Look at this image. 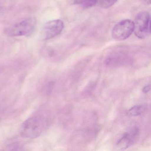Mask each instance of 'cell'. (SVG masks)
Listing matches in <instances>:
<instances>
[{"instance_id":"6da1fadb","label":"cell","mask_w":151,"mask_h":151,"mask_svg":"<svg viewBox=\"0 0 151 151\" xmlns=\"http://www.w3.org/2000/svg\"><path fill=\"white\" fill-rule=\"evenodd\" d=\"M46 119L42 116H35L25 121L21 126V134L28 138L37 137L47 126Z\"/></svg>"},{"instance_id":"7a4b0ae2","label":"cell","mask_w":151,"mask_h":151,"mask_svg":"<svg viewBox=\"0 0 151 151\" xmlns=\"http://www.w3.org/2000/svg\"><path fill=\"white\" fill-rule=\"evenodd\" d=\"M37 25L34 18H29L6 29L5 33L9 37L29 36L34 32Z\"/></svg>"},{"instance_id":"3957f363","label":"cell","mask_w":151,"mask_h":151,"mask_svg":"<svg viewBox=\"0 0 151 151\" xmlns=\"http://www.w3.org/2000/svg\"><path fill=\"white\" fill-rule=\"evenodd\" d=\"M150 16L142 12L137 15L134 22L135 35L140 39H144L150 34Z\"/></svg>"},{"instance_id":"277c9868","label":"cell","mask_w":151,"mask_h":151,"mask_svg":"<svg viewBox=\"0 0 151 151\" xmlns=\"http://www.w3.org/2000/svg\"><path fill=\"white\" fill-rule=\"evenodd\" d=\"M134 22L129 19L122 20L116 24L112 31V36L118 41L125 40L134 31Z\"/></svg>"},{"instance_id":"5b68a950","label":"cell","mask_w":151,"mask_h":151,"mask_svg":"<svg viewBox=\"0 0 151 151\" xmlns=\"http://www.w3.org/2000/svg\"><path fill=\"white\" fill-rule=\"evenodd\" d=\"M64 28V23L60 20H52L47 22L41 31L42 39L47 40L59 35Z\"/></svg>"},{"instance_id":"8992f818","label":"cell","mask_w":151,"mask_h":151,"mask_svg":"<svg viewBox=\"0 0 151 151\" xmlns=\"http://www.w3.org/2000/svg\"><path fill=\"white\" fill-rule=\"evenodd\" d=\"M139 131L137 128L132 129L130 131L124 134L117 141L116 147L120 150H124L129 148L137 139Z\"/></svg>"},{"instance_id":"52a82bcc","label":"cell","mask_w":151,"mask_h":151,"mask_svg":"<svg viewBox=\"0 0 151 151\" xmlns=\"http://www.w3.org/2000/svg\"><path fill=\"white\" fill-rule=\"evenodd\" d=\"M143 107L142 106H135L130 109L129 110V114L132 116H138L140 115L143 111Z\"/></svg>"},{"instance_id":"ba28073f","label":"cell","mask_w":151,"mask_h":151,"mask_svg":"<svg viewBox=\"0 0 151 151\" xmlns=\"http://www.w3.org/2000/svg\"><path fill=\"white\" fill-rule=\"evenodd\" d=\"M117 1V0H100V6L104 8H108L113 6Z\"/></svg>"},{"instance_id":"9c48e42d","label":"cell","mask_w":151,"mask_h":151,"mask_svg":"<svg viewBox=\"0 0 151 151\" xmlns=\"http://www.w3.org/2000/svg\"><path fill=\"white\" fill-rule=\"evenodd\" d=\"M98 1L99 0H86L82 6L84 8H89L95 6Z\"/></svg>"},{"instance_id":"30bf717a","label":"cell","mask_w":151,"mask_h":151,"mask_svg":"<svg viewBox=\"0 0 151 151\" xmlns=\"http://www.w3.org/2000/svg\"><path fill=\"white\" fill-rule=\"evenodd\" d=\"M86 0H68L71 5H83Z\"/></svg>"},{"instance_id":"8fae6325","label":"cell","mask_w":151,"mask_h":151,"mask_svg":"<svg viewBox=\"0 0 151 151\" xmlns=\"http://www.w3.org/2000/svg\"><path fill=\"white\" fill-rule=\"evenodd\" d=\"M150 89H151V85H150L146 86L145 87H143V89H142V92L144 93H148V92L150 91Z\"/></svg>"},{"instance_id":"7c38bea8","label":"cell","mask_w":151,"mask_h":151,"mask_svg":"<svg viewBox=\"0 0 151 151\" xmlns=\"http://www.w3.org/2000/svg\"><path fill=\"white\" fill-rule=\"evenodd\" d=\"M145 1L146 3L147 4H149V5H150V0H145Z\"/></svg>"}]
</instances>
